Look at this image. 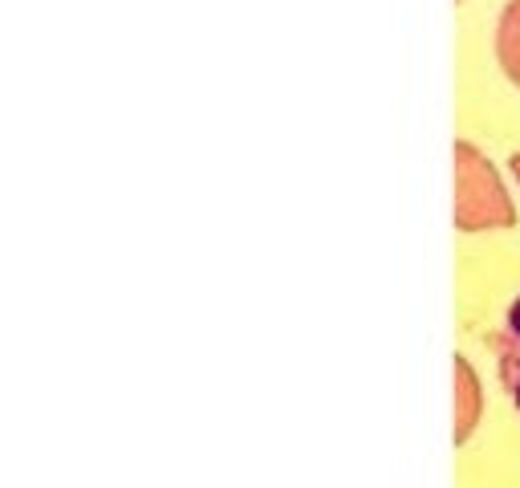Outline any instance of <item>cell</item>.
<instances>
[{
    "label": "cell",
    "instance_id": "1",
    "mask_svg": "<svg viewBox=\"0 0 520 488\" xmlns=\"http://www.w3.org/2000/svg\"><path fill=\"white\" fill-rule=\"evenodd\" d=\"M512 224H516V208L492 159L468 139H460L455 143V228L484 232V228H512Z\"/></svg>",
    "mask_w": 520,
    "mask_h": 488
},
{
    "label": "cell",
    "instance_id": "2",
    "mask_svg": "<svg viewBox=\"0 0 520 488\" xmlns=\"http://www.w3.org/2000/svg\"><path fill=\"white\" fill-rule=\"evenodd\" d=\"M496 354H500V383H504L512 407L520 411V293H516V301L508 305V314H504V326H500V338H496Z\"/></svg>",
    "mask_w": 520,
    "mask_h": 488
},
{
    "label": "cell",
    "instance_id": "3",
    "mask_svg": "<svg viewBox=\"0 0 520 488\" xmlns=\"http://www.w3.org/2000/svg\"><path fill=\"white\" fill-rule=\"evenodd\" d=\"M496 57L504 74L520 86V0H508L504 13H500V25H496Z\"/></svg>",
    "mask_w": 520,
    "mask_h": 488
},
{
    "label": "cell",
    "instance_id": "4",
    "mask_svg": "<svg viewBox=\"0 0 520 488\" xmlns=\"http://www.w3.org/2000/svg\"><path fill=\"white\" fill-rule=\"evenodd\" d=\"M455 375H460V427H455V440H468L472 436V427H476V375H472V366L464 358H455Z\"/></svg>",
    "mask_w": 520,
    "mask_h": 488
},
{
    "label": "cell",
    "instance_id": "5",
    "mask_svg": "<svg viewBox=\"0 0 520 488\" xmlns=\"http://www.w3.org/2000/svg\"><path fill=\"white\" fill-rule=\"evenodd\" d=\"M512 175H516V183H520V151L512 155Z\"/></svg>",
    "mask_w": 520,
    "mask_h": 488
}]
</instances>
